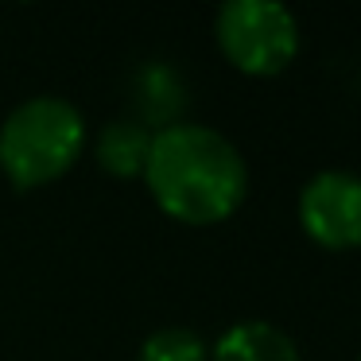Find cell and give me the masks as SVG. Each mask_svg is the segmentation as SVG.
Returning <instances> with one entry per match:
<instances>
[{
  "label": "cell",
  "mask_w": 361,
  "mask_h": 361,
  "mask_svg": "<svg viewBox=\"0 0 361 361\" xmlns=\"http://www.w3.org/2000/svg\"><path fill=\"white\" fill-rule=\"evenodd\" d=\"M86 121L66 97L39 94L20 102L0 125V171L16 190L47 187L78 164Z\"/></svg>",
  "instance_id": "2"
},
{
  "label": "cell",
  "mask_w": 361,
  "mask_h": 361,
  "mask_svg": "<svg viewBox=\"0 0 361 361\" xmlns=\"http://www.w3.org/2000/svg\"><path fill=\"white\" fill-rule=\"evenodd\" d=\"M214 39L221 55L252 78L288 71L299 55V24L276 0H229L214 16Z\"/></svg>",
  "instance_id": "3"
},
{
  "label": "cell",
  "mask_w": 361,
  "mask_h": 361,
  "mask_svg": "<svg viewBox=\"0 0 361 361\" xmlns=\"http://www.w3.org/2000/svg\"><path fill=\"white\" fill-rule=\"evenodd\" d=\"M210 361H303L288 334L272 322H237L214 342Z\"/></svg>",
  "instance_id": "5"
},
{
  "label": "cell",
  "mask_w": 361,
  "mask_h": 361,
  "mask_svg": "<svg viewBox=\"0 0 361 361\" xmlns=\"http://www.w3.org/2000/svg\"><path fill=\"white\" fill-rule=\"evenodd\" d=\"M136 361H210V350H206L202 334H195V330L164 326L144 338Z\"/></svg>",
  "instance_id": "7"
},
{
  "label": "cell",
  "mask_w": 361,
  "mask_h": 361,
  "mask_svg": "<svg viewBox=\"0 0 361 361\" xmlns=\"http://www.w3.org/2000/svg\"><path fill=\"white\" fill-rule=\"evenodd\" d=\"M156 206L183 226H218L249 195L245 156L210 125H164L144 164Z\"/></svg>",
  "instance_id": "1"
},
{
  "label": "cell",
  "mask_w": 361,
  "mask_h": 361,
  "mask_svg": "<svg viewBox=\"0 0 361 361\" xmlns=\"http://www.w3.org/2000/svg\"><path fill=\"white\" fill-rule=\"evenodd\" d=\"M299 221L303 233L322 249H357L361 245V175L319 171L299 190Z\"/></svg>",
  "instance_id": "4"
},
{
  "label": "cell",
  "mask_w": 361,
  "mask_h": 361,
  "mask_svg": "<svg viewBox=\"0 0 361 361\" xmlns=\"http://www.w3.org/2000/svg\"><path fill=\"white\" fill-rule=\"evenodd\" d=\"M148 148H152V133L144 125H136V121H109L94 144V156H97V167L109 171L113 179H136V175H144Z\"/></svg>",
  "instance_id": "6"
},
{
  "label": "cell",
  "mask_w": 361,
  "mask_h": 361,
  "mask_svg": "<svg viewBox=\"0 0 361 361\" xmlns=\"http://www.w3.org/2000/svg\"><path fill=\"white\" fill-rule=\"evenodd\" d=\"M357 361H361V357H357Z\"/></svg>",
  "instance_id": "8"
}]
</instances>
